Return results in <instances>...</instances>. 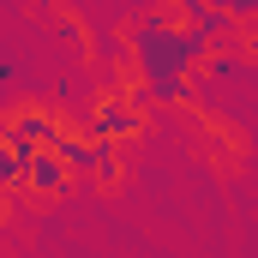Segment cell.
Returning a JSON list of instances; mask_svg holds the SVG:
<instances>
[{
  "mask_svg": "<svg viewBox=\"0 0 258 258\" xmlns=\"http://www.w3.org/2000/svg\"><path fill=\"white\" fill-rule=\"evenodd\" d=\"M54 138H60V120L48 114V108H12V120H6V144H24V150H54Z\"/></svg>",
  "mask_w": 258,
  "mask_h": 258,
  "instance_id": "3957f363",
  "label": "cell"
},
{
  "mask_svg": "<svg viewBox=\"0 0 258 258\" xmlns=\"http://www.w3.org/2000/svg\"><path fill=\"white\" fill-rule=\"evenodd\" d=\"M210 78H234V72H240V60H234V54H210Z\"/></svg>",
  "mask_w": 258,
  "mask_h": 258,
  "instance_id": "8992f818",
  "label": "cell"
},
{
  "mask_svg": "<svg viewBox=\"0 0 258 258\" xmlns=\"http://www.w3.org/2000/svg\"><path fill=\"white\" fill-rule=\"evenodd\" d=\"M138 126H144V108H138L132 96H120V90H114V96H96V108H90V132H96V138L126 144Z\"/></svg>",
  "mask_w": 258,
  "mask_h": 258,
  "instance_id": "7a4b0ae2",
  "label": "cell"
},
{
  "mask_svg": "<svg viewBox=\"0 0 258 258\" xmlns=\"http://www.w3.org/2000/svg\"><path fill=\"white\" fill-rule=\"evenodd\" d=\"M72 186V168L60 162V150H36V162H30V180H24V192H36V198H54Z\"/></svg>",
  "mask_w": 258,
  "mask_h": 258,
  "instance_id": "277c9868",
  "label": "cell"
},
{
  "mask_svg": "<svg viewBox=\"0 0 258 258\" xmlns=\"http://www.w3.org/2000/svg\"><path fill=\"white\" fill-rule=\"evenodd\" d=\"M30 162H36V150H24V144H0V186H6V192H24Z\"/></svg>",
  "mask_w": 258,
  "mask_h": 258,
  "instance_id": "5b68a950",
  "label": "cell"
},
{
  "mask_svg": "<svg viewBox=\"0 0 258 258\" xmlns=\"http://www.w3.org/2000/svg\"><path fill=\"white\" fill-rule=\"evenodd\" d=\"M126 48L138 72H144V96L156 102V108H168V102H186L192 96V72L210 60V36L198 30V24H174V18H138L126 30Z\"/></svg>",
  "mask_w": 258,
  "mask_h": 258,
  "instance_id": "6da1fadb",
  "label": "cell"
},
{
  "mask_svg": "<svg viewBox=\"0 0 258 258\" xmlns=\"http://www.w3.org/2000/svg\"><path fill=\"white\" fill-rule=\"evenodd\" d=\"M228 12H234V18H252V12H258V0H228Z\"/></svg>",
  "mask_w": 258,
  "mask_h": 258,
  "instance_id": "52a82bcc",
  "label": "cell"
}]
</instances>
